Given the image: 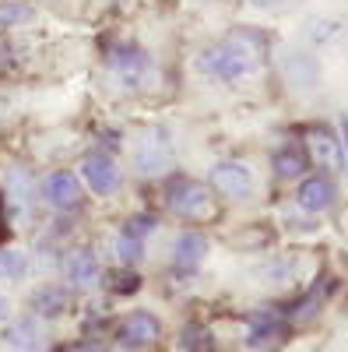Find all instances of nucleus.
Segmentation results:
<instances>
[{
    "instance_id": "obj_1",
    "label": "nucleus",
    "mask_w": 348,
    "mask_h": 352,
    "mask_svg": "<svg viewBox=\"0 0 348 352\" xmlns=\"http://www.w3.org/2000/svg\"><path fill=\"white\" fill-rule=\"evenodd\" d=\"M260 64H264V36L250 32V28H240L229 39H222L218 46H211L205 56H200V67L208 74H215L218 81L229 85H243L250 81Z\"/></svg>"
},
{
    "instance_id": "obj_2",
    "label": "nucleus",
    "mask_w": 348,
    "mask_h": 352,
    "mask_svg": "<svg viewBox=\"0 0 348 352\" xmlns=\"http://www.w3.org/2000/svg\"><path fill=\"white\" fill-rule=\"evenodd\" d=\"M134 166L141 176H159L172 169V141L165 127H148L134 141Z\"/></svg>"
},
{
    "instance_id": "obj_3",
    "label": "nucleus",
    "mask_w": 348,
    "mask_h": 352,
    "mask_svg": "<svg viewBox=\"0 0 348 352\" xmlns=\"http://www.w3.org/2000/svg\"><path fill=\"white\" fill-rule=\"evenodd\" d=\"M169 208L183 219H208L215 212L208 187H200L197 180H176L169 187Z\"/></svg>"
},
{
    "instance_id": "obj_4",
    "label": "nucleus",
    "mask_w": 348,
    "mask_h": 352,
    "mask_svg": "<svg viewBox=\"0 0 348 352\" xmlns=\"http://www.w3.org/2000/svg\"><path fill=\"white\" fill-rule=\"evenodd\" d=\"M109 67H113L116 81H120L124 88H134V92H137V88H148L152 78H155L152 60L141 50H116L109 56Z\"/></svg>"
},
{
    "instance_id": "obj_5",
    "label": "nucleus",
    "mask_w": 348,
    "mask_h": 352,
    "mask_svg": "<svg viewBox=\"0 0 348 352\" xmlns=\"http://www.w3.org/2000/svg\"><path fill=\"white\" fill-rule=\"evenodd\" d=\"M310 155H313L316 166L327 169V173H341V169H345L341 138L331 134L327 127H313V131H310Z\"/></svg>"
},
{
    "instance_id": "obj_6",
    "label": "nucleus",
    "mask_w": 348,
    "mask_h": 352,
    "mask_svg": "<svg viewBox=\"0 0 348 352\" xmlns=\"http://www.w3.org/2000/svg\"><path fill=\"white\" fill-rule=\"evenodd\" d=\"M43 197L60 212H71L81 204V184L74 173H49L43 180Z\"/></svg>"
},
{
    "instance_id": "obj_7",
    "label": "nucleus",
    "mask_w": 348,
    "mask_h": 352,
    "mask_svg": "<svg viewBox=\"0 0 348 352\" xmlns=\"http://www.w3.org/2000/svg\"><path fill=\"white\" fill-rule=\"evenodd\" d=\"M81 176L95 194H113L120 187V169H116V162L109 155H89L81 162Z\"/></svg>"
},
{
    "instance_id": "obj_8",
    "label": "nucleus",
    "mask_w": 348,
    "mask_h": 352,
    "mask_svg": "<svg viewBox=\"0 0 348 352\" xmlns=\"http://www.w3.org/2000/svg\"><path fill=\"white\" fill-rule=\"evenodd\" d=\"M211 184L225 194V197H246L253 187V176L243 162H218L211 169Z\"/></svg>"
},
{
    "instance_id": "obj_9",
    "label": "nucleus",
    "mask_w": 348,
    "mask_h": 352,
    "mask_svg": "<svg viewBox=\"0 0 348 352\" xmlns=\"http://www.w3.org/2000/svg\"><path fill=\"white\" fill-rule=\"evenodd\" d=\"M334 204V184L327 176H310V180L299 184V208L303 212H327Z\"/></svg>"
},
{
    "instance_id": "obj_10",
    "label": "nucleus",
    "mask_w": 348,
    "mask_h": 352,
    "mask_svg": "<svg viewBox=\"0 0 348 352\" xmlns=\"http://www.w3.org/2000/svg\"><path fill=\"white\" fill-rule=\"evenodd\" d=\"M205 250H208V240L200 236V232H183L176 240V250H172V264H176L180 272H197L200 261H205Z\"/></svg>"
},
{
    "instance_id": "obj_11",
    "label": "nucleus",
    "mask_w": 348,
    "mask_h": 352,
    "mask_svg": "<svg viewBox=\"0 0 348 352\" xmlns=\"http://www.w3.org/2000/svg\"><path fill=\"white\" fill-rule=\"evenodd\" d=\"M155 338H159V320L152 314H144V310L130 314L124 320V328H120V342L124 345H148Z\"/></svg>"
},
{
    "instance_id": "obj_12",
    "label": "nucleus",
    "mask_w": 348,
    "mask_h": 352,
    "mask_svg": "<svg viewBox=\"0 0 348 352\" xmlns=\"http://www.w3.org/2000/svg\"><path fill=\"white\" fill-rule=\"evenodd\" d=\"M303 169H306L303 148H296V144H285V148L275 152V176H278V180H296V176H303Z\"/></svg>"
},
{
    "instance_id": "obj_13",
    "label": "nucleus",
    "mask_w": 348,
    "mask_h": 352,
    "mask_svg": "<svg viewBox=\"0 0 348 352\" xmlns=\"http://www.w3.org/2000/svg\"><path fill=\"white\" fill-rule=\"evenodd\" d=\"M67 275L74 285H92L95 275H99V264H95V254L92 250H74L71 261H67Z\"/></svg>"
},
{
    "instance_id": "obj_14",
    "label": "nucleus",
    "mask_w": 348,
    "mask_h": 352,
    "mask_svg": "<svg viewBox=\"0 0 348 352\" xmlns=\"http://www.w3.org/2000/svg\"><path fill=\"white\" fill-rule=\"evenodd\" d=\"M32 307H36L43 317L64 314V310H67V289H60V285H43L36 296H32Z\"/></svg>"
},
{
    "instance_id": "obj_15",
    "label": "nucleus",
    "mask_w": 348,
    "mask_h": 352,
    "mask_svg": "<svg viewBox=\"0 0 348 352\" xmlns=\"http://www.w3.org/2000/svg\"><path fill=\"white\" fill-rule=\"evenodd\" d=\"M285 71H288V78H292L296 85H303V88L316 85V67H313V60H310V56H303V53H288Z\"/></svg>"
},
{
    "instance_id": "obj_16",
    "label": "nucleus",
    "mask_w": 348,
    "mask_h": 352,
    "mask_svg": "<svg viewBox=\"0 0 348 352\" xmlns=\"http://www.w3.org/2000/svg\"><path fill=\"white\" fill-rule=\"evenodd\" d=\"M28 21H36L32 4H21V0L0 4V25H4V28H18V25H28Z\"/></svg>"
},
{
    "instance_id": "obj_17",
    "label": "nucleus",
    "mask_w": 348,
    "mask_h": 352,
    "mask_svg": "<svg viewBox=\"0 0 348 352\" xmlns=\"http://www.w3.org/2000/svg\"><path fill=\"white\" fill-rule=\"evenodd\" d=\"M345 36V25L334 18H313L310 21V39L313 43H338Z\"/></svg>"
},
{
    "instance_id": "obj_18",
    "label": "nucleus",
    "mask_w": 348,
    "mask_h": 352,
    "mask_svg": "<svg viewBox=\"0 0 348 352\" xmlns=\"http://www.w3.org/2000/svg\"><path fill=\"white\" fill-rule=\"evenodd\" d=\"M120 232L130 236V240H137V243H144V236H152V232H155V215H134V219H127V226Z\"/></svg>"
},
{
    "instance_id": "obj_19",
    "label": "nucleus",
    "mask_w": 348,
    "mask_h": 352,
    "mask_svg": "<svg viewBox=\"0 0 348 352\" xmlns=\"http://www.w3.org/2000/svg\"><path fill=\"white\" fill-rule=\"evenodd\" d=\"M21 275H25V254L0 250V278H21Z\"/></svg>"
},
{
    "instance_id": "obj_20",
    "label": "nucleus",
    "mask_w": 348,
    "mask_h": 352,
    "mask_svg": "<svg viewBox=\"0 0 348 352\" xmlns=\"http://www.w3.org/2000/svg\"><path fill=\"white\" fill-rule=\"evenodd\" d=\"M11 342H14V345H21V349H32V345H36V324H32V317H25L21 324H14Z\"/></svg>"
},
{
    "instance_id": "obj_21",
    "label": "nucleus",
    "mask_w": 348,
    "mask_h": 352,
    "mask_svg": "<svg viewBox=\"0 0 348 352\" xmlns=\"http://www.w3.org/2000/svg\"><path fill=\"white\" fill-rule=\"evenodd\" d=\"M141 247H144V243H137V240L124 236V232L116 236V257H120V261H127V264H134V261L141 257Z\"/></svg>"
},
{
    "instance_id": "obj_22",
    "label": "nucleus",
    "mask_w": 348,
    "mask_h": 352,
    "mask_svg": "<svg viewBox=\"0 0 348 352\" xmlns=\"http://www.w3.org/2000/svg\"><path fill=\"white\" fill-rule=\"evenodd\" d=\"M183 349H187V352L208 349V331H205V328H187V331H183Z\"/></svg>"
},
{
    "instance_id": "obj_23",
    "label": "nucleus",
    "mask_w": 348,
    "mask_h": 352,
    "mask_svg": "<svg viewBox=\"0 0 348 352\" xmlns=\"http://www.w3.org/2000/svg\"><path fill=\"white\" fill-rule=\"evenodd\" d=\"M341 148L348 152V116H341Z\"/></svg>"
},
{
    "instance_id": "obj_24",
    "label": "nucleus",
    "mask_w": 348,
    "mask_h": 352,
    "mask_svg": "<svg viewBox=\"0 0 348 352\" xmlns=\"http://www.w3.org/2000/svg\"><path fill=\"white\" fill-rule=\"evenodd\" d=\"M257 8H281V4H288V0H253Z\"/></svg>"
},
{
    "instance_id": "obj_25",
    "label": "nucleus",
    "mask_w": 348,
    "mask_h": 352,
    "mask_svg": "<svg viewBox=\"0 0 348 352\" xmlns=\"http://www.w3.org/2000/svg\"><path fill=\"white\" fill-rule=\"evenodd\" d=\"M8 317H11V303L0 296V320H8Z\"/></svg>"
},
{
    "instance_id": "obj_26",
    "label": "nucleus",
    "mask_w": 348,
    "mask_h": 352,
    "mask_svg": "<svg viewBox=\"0 0 348 352\" xmlns=\"http://www.w3.org/2000/svg\"><path fill=\"white\" fill-rule=\"evenodd\" d=\"M67 352H89V349H67Z\"/></svg>"
}]
</instances>
